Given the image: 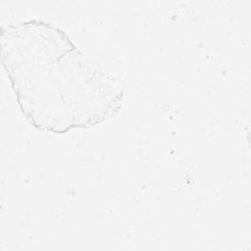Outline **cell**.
Here are the masks:
<instances>
[{
  "label": "cell",
  "instance_id": "obj_1",
  "mask_svg": "<svg viewBox=\"0 0 251 251\" xmlns=\"http://www.w3.org/2000/svg\"><path fill=\"white\" fill-rule=\"evenodd\" d=\"M29 21L2 27V61L10 79L47 78L48 80L13 88L23 114L27 118L42 103L49 102L41 130L55 131L57 102L58 132L72 127L92 126L120 107L123 87L88 60L61 29Z\"/></svg>",
  "mask_w": 251,
  "mask_h": 251
}]
</instances>
